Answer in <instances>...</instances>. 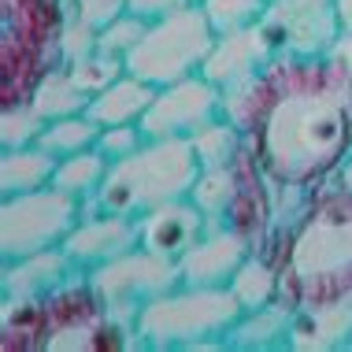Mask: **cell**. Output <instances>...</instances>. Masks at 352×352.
Listing matches in <instances>:
<instances>
[{
	"instance_id": "1f68e13d",
	"label": "cell",
	"mask_w": 352,
	"mask_h": 352,
	"mask_svg": "<svg viewBox=\"0 0 352 352\" xmlns=\"http://www.w3.org/2000/svg\"><path fill=\"white\" fill-rule=\"evenodd\" d=\"M93 49H97V30L85 26L82 19H67L63 30H60V60L71 63V60H78V56L93 52Z\"/></svg>"
},
{
	"instance_id": "83f0119b",
	"label": "cell",
	"mask_w": 352,
	"mask_h": 352,
	"mask_svg": "<svg viewBox=\"0 0 352 352\" xmlns=\"http://www.w3.org/2000/svg\"><path fill=\"white\" fill-rule=\"evenodd\" d=\"M41 130H45V119L30 108V100H12V104H4V116H0V148L37 145Z\"/></svg>"
},
{
	"instance_id": "d590c367",
	"label": "cell",
	"mask_w": 352,
	"mask_h": 352,
	"mask_svg": "<svg viewBox=\"0 0 352 352\" xmlns=\"http://www.w3.org/2000/svg\"><path fill=\"white\" fill-rule=\"evenodd\" d=\"M341 178H345V182H349V186H352V164H349V167H345V170H341Z\"/></svg>"
},
{
	"instance_id": "5b68a950",
	"label": "cell",
	"mask_w": 352,
	"mask_h": 352,
	"mask_svg": "<svg viewBox=\"0 0 352 352\" xmlns=\"http://www.w3.org/2000/svg\"><path fill=\"white\" fill-rule=\"evenodd\" d=\"M215 37L219 34L208 23L201 4L152 15L148 30L126 56V71L152 85H170L178 78H189V74H201Z\"/></svg>"
},
{
	"instance_id": "e575fe53",
	"label": "cell",
	"mask_w": 352,
	"mask_h": 352,
	"mask_svg": "<svg viewBox=\"0 0 352 352\" xmlns=\"http://www.w3.org/2000/svg\"><path fill=\"white\" fill-rule=\"evenodd\" d=\"M338 15H341V30L352 37V0H338Z\"/></svg>"
},
{
	"instance_id": "44dd1931",
	"label": "cell",
	"mask_w": 352,
	"mask_h": 352,
	"mask_svg": "<svg viewBox=\"0 0 352 352\" xmlns=\"http://www.w3.org/2000/svg\"><path fill=\"white\" fill-rule=\"evenodd\" d=\"M26 100H30V108L45 122L63 119V116H78V111L89 108V93L78 89V82L71 78V71L63 67V63H56V67L45 71L41 78L34 82V89Z\"/></svg>"
},
{
	"instance_id": "ba28073f",
	"label": "cell",
	"mask_w": 352,
	"mask_h": 352,
	"mask_svg": "<svg viewBox=\"0 0 352 352\" xmlns=\"http://www.w3.org/2000/svg\"><path fill=\"white\" fill-rule=\"evenodd\" d=\"M85 278H89L93 293L100 297L104 311L126 334H134V322L141 311L156 297H164V293L182 285V267H178V260H167V256H156L138 245V249H130L119 260L104 263V267H93Z\"/></svg>"
},
{
	"instance_id": "9c48e42d",
	"label": "cell",
	"mask_w": 352,
	"mask_h": 352,
	"mask_svg": "<svg viewBox=\"0 0 352 352\" xmlns=\"http://www.w3.org/2000/svg\"><path fill=\"white\" fill-rule=\"evenodd\" d=\"M49 352H100L130 349V334L104 311L89 278L78 271L67 285L45 297V345Z\"/></svg>"
},
{
	"instance_id": "30bf717a",
	"label": "cell",
	"mask_w": 352,
	"mask_h": 352,
	"mask_svg": "<svg viewBox=\"0 0 352 352\" xmlns=\"http://www.w3.org/2000/svg\"><path fill=\"white\" fill-rule=\"evenodd\" d=\"M260 26L267 30L278 56H300V60L330 56L345 37L338 0H271Z\"/></svg>"
},
{
	"instance_id": "277c9868",
	"label": "cell",
	"mask_w": 352,
	"mask_h": 352,
	"mask_svg": "<svg viewBox=\"0 0 352 352\" xmlns=\"http://www.w3.org/2000/svg\"><path fill=\"white\" fill-rule=\"evenodd\" d=\"M241 316L245 308L230 285H178L138 316L130 349H226V334Z\"/></svg>"
},
{
	"instance_id": "f546056e",
	"label": "cell",
	"mask_w": 352,
	"mask_h": 352,
	"mask_svg": "<svg viewBox=\"0 0 352 352\" xmlns=\"http://www.w3.org/2000/svg\"><path fill=\"white\" fill-rule=\"evenodd\" d=\"M148 30V19L138 15V12H122L119 19H111L108 26L97 30V52H108V56H119L126 60L130 49L141 41V34Z\"/></svg>"
},
{
	"instance_id": "7c38bea8",
	"label": "cell",
	"mask_w": 352,
	"mask_h": 352,
	"mask_svg": "<svg viewBox=\"0 0 352 352\" xmlns=\"http://www.w3.org/2000/svg\"><path fill=\"white\" fill-rule=\"evenodd\" d=\"M138 245H141L138 219L116 215V212H89L85 208L78 226L63 241V252H67V260L82 274H89L93 267H104V263L119 260V256H126Z\"/></svg>"
},
{
	"instance_id": "5bb4252c",
	"label": "cell",
	"mask_w": 352,
	"mask_h": 352,
	"mask_svg": "<svg viewBox=\"0 0 352 352\" xmlns=\"http://www.w3.org/2000/svg\"><path fill=\"white\" fill-rule=\"evenodd\" d=\"M274 56L278 52H274L267 30H263L260 23H252V26H245V30L219 34L201 74L208 82H215L219 89H226V85H237V82L252 78V74H260Z\"/></svg>"
},
{
	"instance_id": "3957f363",
	"label": "cell",
	"mask_w": 352,
	"mask_h": 352,
	"mask_svg": "<svg viewBox=\"0 0 352 352\" xmlns=\"http://www.w3.org/2000/svg\"><path fill=\"white\" fill-rule=\"evenodd\" d=\"M197 175H201V160L189 138L145 141L134 156L116 160L108 167L100 189L93 193V201H85V208L141 219L152 208L189 197Z\"/></svg>"
},
{
	"instance_id": "f1b7e54d",
	"label": "cell",
	"mask_w": 352,
	"mask_h": 352,
	"mask_svg": "<svg viewBox=\"0 0 352 352\" xmlns=\"http://www.w3.org/2000/svg\"><path fill=\"white\" fill-rule=\"evenodd\" d=\"M271 0H204V15L215 26V34H230V30H245V26L260 23L267 12Z\"/></svg>"
},
{
	"instance_id": "7a4b0ae2",
	"label": "cell",
	"mask_w": 352,
	"mask_h": 352,
	"mask_svg": "<svg viewBox=\"0 0 352 352\" xmlns=\"http://www.w3.org/2000/svg\"><path fill=\"white\" fill-rule=\"evenodd\" d=\"M293 308L352 297V186L330 178L300 201L267 245Z\"/></svg>"
},
{
	"instance_id": "8fae6325",
	"label": "cell",
	"mask_w": 352,
	"mask_h": 352,
	"mask_svg": "<svg viewBox=\"0 0 352 352\" xmlns=\"http://www.w3.org/2000/svg\"><path fill=\"white\" fill-rule=\"evenodd\" d=\"M219 116H223V89L208 82L204 74H189V78L160 85L148 111L141 116V130L148 141L193 138Z\"/></svg>"
},
{
	"instance_id": "d6a6232c",
	"label": "cell",
	"mask_w": 352,
	"mask_h": 352,
	"mask_svg": "<svg viewBox=\"0 0 352 352\" xmlns=\"http://www.w3.org/2000/svg\"><path fill=\"white\" fill-rule=\"evenodd\" d=\"M122 12H130V0H78L71 19H82L85 26L100 30V26H108L111 19H119Z\"/></svg>"
},
{
	"instance_id": "ac0fdd59",
	"label": "cell",
	"mask_w": 352,
	"mask_h": 352,
	"mask_svg": "<svg viewBox=\"0 0 352 352\" xmlns=\"http://www.w3.org/2000/svg\"><path fill=\"white\" fill-rule=\"evenodd\" d=\"M156 89L160 85H152V82L126 71L122 78H116L108 89H100L97 97L89 100L85 116L97 122V126H130V122H141L152 97H156Z\"/></svg>"
},
{
	"instance_id": "d4e9b609",
	"label": "cell",
	"mask_w": 352,
	"mask_h": 352,
	"mask_svg": "<svg viewBox=\"0 0 352 352\" xmlns=\"http://www.w3.org/2000/svg\"><path fill=\"white\" fill-rule=\"evenodd\" d=\"M97 138H100V126L85 116V111H78V116H63V119L45 122L37 145L49 152V156L63 160V156H74V152L97 148Z\"/></svg>"
},
{
	"instance_id": "4dcf8cb0",
	"label": "cell",
	"mask_w": 352,
	"mask_h": 352,
	"mask_svg": "<svg viewBox=\"0 0 352 352\" xmlns=\"http://www.w3.org/2000/svg\"><path fill=\"white\" fill-rule=\"evenodd\" d=\"M145 130H141V122H130V126H100V138H97V152L108 164H116V160H126L134 156V152L145 145Z\"/></svg>"
},
{
	"instance_id": "2e32d148",
	"label": "cell",
	"mask_w": 352,
	"mask_h": 352,
	"mask_svg": "<svg viewBox=\"0 0 352 352\" xmlns=\"http://www.w3.org/2000/svg\"><path fill=\"white\" fill-rule=\"evenodd\" d=\"M352 345V297L293 308L285 349L289 352H338Z\"/></svg>"
},
{
	"instance_id": "603a6c76",
	"label": "cell",
	"mask_w": 352,
	"mask_h": 352,
	"mask_svg": "<svg viewBox=\"0 0 352 352\" xmlns=\"http://www.w3.org/2000/svg\"><path fill=\"white\" fill-rule=\"evenodd\" d=\"M237 189H241V156L230 167H204L197 175L193 189H189V201L201 208L212 223H223V215L230 212Z\"/></svg>"
},
{
	"instance_id": "484cf974",
	"label": "cell",
	"mask_w": 352,
	"mask_h": 352,
	"mask_svg": "<svg viewBox=\"0 0 352 352\" xmlns=\"http://www.w3.org/2000/svg\"><path fill=\"white\" fill-rule=\"evenodd\" d=\"M189 145H193L197 160H201V170L204 167H230L245 152V134L226 116H219L215 122H208L204 130H197V134L189 138Z\"/></svg>"
},
{
	"instance_id": "e0dca14e",
	"label": "cell",
	"mask_w": 352,
	"mask_h": 352,
	"mask_svg": "<svg viewBox=\"0 0 352 352\" xmlns=\"http://www.w3.org/2000/svg\"><path fill=\"white\" fill-rule=\"evenodd\" d=\"M78 267L67 260V252L60 249H45L34 256H23V260H4V271H0V289L4 297H19V300H45L52 297L60 285H67Z\"/></svg>"
},
{
	"instance_id": "4fadbf2b",
	"label": "cell",
	"mask_w": 352,
	"mask_h": 352,
	"mask_svg": "<svg viewBox=\"0 0 352 352\" xmlns=\"http://www.w3.org/2000/svg\"><path fill=\"white\" fill-rule=\"evenodd\" d=\"M256 252V245L241 230L226 223H212L204 237L189 249L178 267H182V285H230L245 260Z\"/></svg>"
},
{
	"instance_id": "7402d4cb",
	"label": "cell",
	"mask_w": 352,
	"mask_h": 352,
	"mask_svg": "<svg viewBox=\"0 0 352 352\" xmlns=\"http://www.w3.org/2000/svg\"><path fill=\"white\" fill-rule=\"evenodd\" d=\"M230 289H234V297L241 300L245 311H256V308H263V304L278 300L282 297V282H278V267H274L271 252L256 249L249 260L237 267V274L230 278Z\"/></svg>"
},
{
	"instance_id": "cb8c5ba5",
	"label": "cell",
	"mask_w": 352,
	"mask_h": 352,
	"mask_svg": "<svg viewBox=\"0 0 352 352\" xmlns=\"http://www.w3.org/2000/svg\"><path fill=\"white\" fill-rule=\"evenodd\" d=\"M108 167H111V164L100 156L97 148L74 152V156L56 160L52 186L63 189V193H71V197H78V201H93V193L100 189L104 175H108Z\"/></svg>"
},
{
	"instance_id": "4316f807",
	"label": "cell",
	"mask_w": 352,
	"mask_h": 352,
	"mask_svg": "<svg viewBox=\"0 0 352 352\" xmlns=\"http://www.w3.org/2000/svg\"><path fill=\"white\" fill-rule=\"evenodd\" d=\"M63 67L71 71V78L78 82V89L82 93H89V100L97 97L100 89H108L116 78H122L126 74V60H119V56H108V52H85L78 56V60H71V63H63Z\"/></svg>"
},
{
	"instance_id": "836d02e7",
	"label": "cell",
	"mask_w": 352,
	"mask_h": 352,
	"mask_svg": "<svg viewBox=\"0 0 352 352\" xmlns=\"http://www.w3.org/2000/svg\"><path fill=\"white\" fill-rule=\"evenodd\" d=\"M189 4H204V0H130V12L152 19V15L175 12V8H189Z\"/></svg>"
},
{
	"instance_id": "ffe728a7",
	"label": "cell",
	"mask_w": 352,
	"mask_h": 352,
	"mask_svg": "<svg viewBox=\"0 0 352 352\" xmlns=\"http://www.w3.org/2000/svg\"><path fill=\"white\" fill-rule=\"evenodd\" d=\"M56 175V156H49L41 145H23V148H4L0 152V193H34V189L52 186Z\"/></svg>"
},
{
	"instance_id": "6da1fadb",
	"label": "cell",
	"mask_w": 352,
	"mask_h": 352,
	"mask_svg": "<svg viewBox=\"0 0 352 352\" xmlns=\"http://www.w3.org/2000/svg\"><path fill=\"white\" fill-rule=\"evenodd\" d=\"M223 116L245 134L271 193L308 197L352 164V37L330 56H274L226 85Z\"/></svg>"
},
{
	"instance_id": "d6986e66",
	"label": "cell",
	"mask_w": 352,
	"mask_h": 352,
	"mask_svg": "<svg viewBox=\"0 0 352 352\" xmlns=\"http://www.w3.org/2000/svg\"><path fill=\"white\" fill-rule=\"evenodd\" d=\"M293 304L289 300H271L256 311H245L226 334V349L237 352H263V349H285V334H289Z\"/></svg>"
},
{
	"instance_id": "9a60e30c",
	"label": "cell",
	"mask_w": 352,
	"mask_h": 352,
	"mask_svg": "<svg viewBox=\"0 0 352 352\" xmlns=\"http://www.w3.org/2000/svg\"><path fill=\"white\" fill-rule=\"evenodd\" d=\"M138 226H141V249L167 256V260H182L204 237L212 219L189 201V197H182V201H170V204H160L152 212H145L138 219Z\"/></svg>"
},
{
	"instance_id": "52a82bcc",
	"label": "cell",
	"mask_w": 352,
	"mask_h": 352,
	"mask_svg": "<svg viewBox=\"0 0 352 352\" xmlns=\"http://www.w3.org/2000/svg\"><path fill=\"white\" fill-rule=\"evenodd\" d=\"M82 215L85 201L56 186L4 197V204H0V256L23 260V256L45 249H60Z\"/></svg>"
},
{
	"instance_id": "8992f818",
	"label": "cell",
	"mask_w": 352,
	"mask_h": 352,
	"mask_svg": "<svg viewBox=\"0 0 352 352\" xmlns=\"http://www.w3.org/2000/svg\"><path fill=\"white\" fill-rule=\"evenodd\" d=\"M67 23L60 0H4V104L26 100L34 82L60 60Z\"/></svg>"
}]
</instances>
